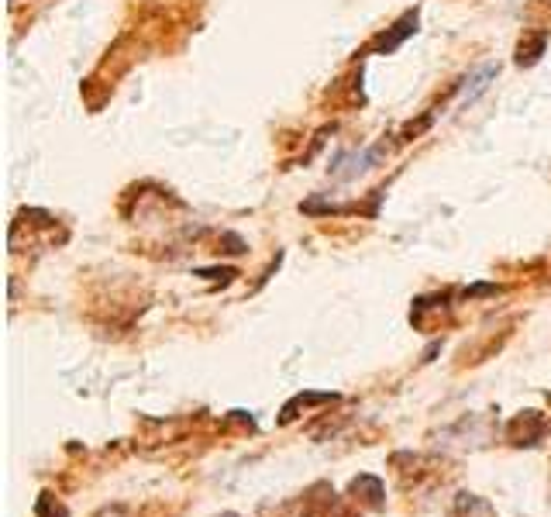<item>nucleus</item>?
<instances>
[{
  "label": "nucleus",
  "instance_id": "nucleus-1",
  "mask_svg": "<svg viewBox=\"0 0 551 517\" xmlns=\"http://www.w3.org/2000/svg\"><path fill=\"white\" fill-rule=\"evenodd\" d=\"M551 432V421L541 411H524L517 414L511 424H507V441L517 445V449H531L538 445L545 434Z\"/></svg>",
  "mask_w": 551,
  "mask_h": 517
},
{
  "label": "nucleus",
  "instance_id": "nucleus-6",
  "mask_svg": "<svg viewBox=\"0 0 551 517\" xmlns=\"http://www.w3.org/2000/svg\"><path fill=\"white\" fill-rule=\"evenodd\" d=\"M545 45H548L545 35H534L531 41H520V49H517V66H534V62L541 59Z\"/></svg>",
  "mask_w": 551,
  "mask_h": 517
},
{
  "label": "nucleus",
  "instance_id": "nucleus-3",
  "mask_svg": "<svg viewBox=\"0 0 551 517\" xmlns=\"http://www.w3.org/2000/svg\"><path fill=\"white\" fill-rule=\"evenodd\" d=\"M348 494L355 496V500H362L369 511H383V507H387V486H383L379 476H372V473L355 476V479L348 483Z\"/></svg>",
  "mask_w": 551,
  "mask_h": 517
},
{
  "label": "nucleus",
  "instance_id": "nucleus-7",
  "mask_svg": "<svg viewBox=\"0 0 551 517\" xmlns=\"http://www.w3.org/2000/svg\"><path fill=\"white\" fill-rule=\"evenodd\" d=\"M35 517H69V514H66V507L52 494H41L39 504H35Z\"/></svg>",
  "mask_w": 551,
  "mask_h": 517
},
{
  "label": "nucleus",
  "instance_id": "nucleus-2",
  "mask_svg": "<svg viewBox=\"0 0 551 517\" xmlns=\"http://www.w3.org/2000/svg\"><path fill=\"white\" fill-rule=\"evenodd\" d=\"M413 31H417V11H407L404 18L389 28L387 35H379V39L369 45V52H376V56H389V52H396V49H400Z\"/></svg>",
  "mask_w": 551,
  "mask_h": 517
},
{
  "label": "nucleus",
  "instance_id": "nucleus-8",
  "mask_svg": "<svg viewBox=\"0 0 551 517\" xmlns=\"http://www.w3.org/2000/svg\"><path fill=\"white\" fill-rule=\"evenodd\" d=\"M218 517H238V514H235V511H225V514H218Z\"/></svg>",
  "mask_w": 551,
  "mask_h": 517
},
{
  "label": "nucleus",
  "instance_id": "nucleus-4",
  "mask_svg": "<svg viewBox=\"0 0 551 517\" xmlns=\"http://www.w3.org/2000/svg\"><path fill=\"white\" fill-rule=\"evenodd\" d=\"M338 400V393H297L293 400H286L283 414H280V424H289V421H297L300 417V411H307V407H314V404H334Z\"/></svg>",
  "mask_w": 551,
  "mask_h": 517
},
{
  "label": "nucleus",
  "instance_id": "nucleus-5",
  "mask_svg": "<svg viewBox=\"0 0 551 517\" xmlns=\"http://www.w3.org/2000/svg\"><path fill=\"white\" fill-rule=\"evenodd\" d=\"M490 80H496V66H483L479 73H472L469 80H466V86H462V101H475L490 86Z\"/></svg>",
  "mask_w": 551,
  "mask_h": 517
}]
</instances>
